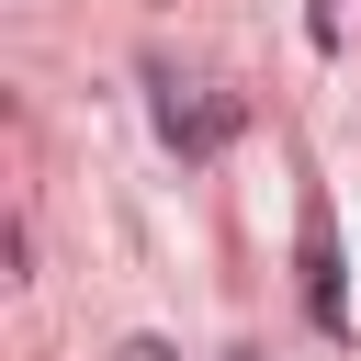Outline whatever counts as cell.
<instances>
[{
	"label": "cell",
	"mask_w": 361,
	"mask_h": 361,
	"mask_svg": "<svg viewBox=\"0 0 361 361\" xmlns=\"http://www.w3.org/2000/svg\"><path fill=\"white\" fill-rule=\"evenodd\" d=\"M226 361H259V350H226Z\"/></svg>",
	"instance_id": "obj_5"
},
{
	"label": "cell",
	"mask_w": 361,
	"mask_h": 361,
	"mask_svg": "<svg viewBox=\"0 0 361 361\" xmlns=\"http://www.w3.org/2000/svg\"><path fill=\"white\" fill-rule=\"evenodd\" d=\"M147 90H158V135H169V147H180V158H214V147H226V135H237V124H248V113H237V102H226V90H214V102H180V79H169V68H158V79H147Z\"/></svg>",
	"instance_id": "obj_2"
},
{
	"label": "cell",
	"mask_w": 361,
	"mask_h": 361,
	"mask_svg": "<svg viewBox=\"0 0 361 361\" xmlns=\"http://www.w3.org/2000/svg\"><path fill=\"white\" fill-rule=\"evenodd\" d=\"M305 34H316V45H338V0H305Z\"/></svg>",
	"instance_id": "obj_3"
},
{
	"label": "cell",
	"mask_w": 361,
	"mask_h": 361,
	"mask_svg": "<svg viewBox=\"0 0 361 361\" xmlns=\"http://www.w3.org/2000/svg\"><path fill=\"white\" fill-rule=\"evenodd\" d=\"M293 259H305V316H316V327L338 338V327H350V282H338V226H327V192H305Z\"/></svg>",
	"instance_id": "obj_1"
},
{
	"label": "cell",
	"mask_w": 361,
	"mask_h": 361,
	"mask_svg": "<svg viewBox=\"0 0 361 361\" xmlns=\"http://www.w3.org/2000/svg\"><path fill=\"white\" fill-rule=\"evenodd\" d=\"M124 361H180V350L169 338H124Z\"/></svg>",
	"instance_id": "obj_4"
}]
</instances>
